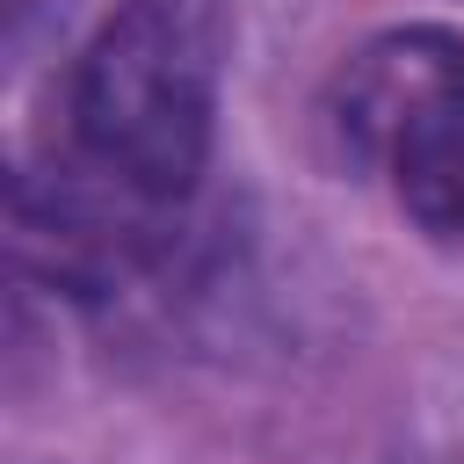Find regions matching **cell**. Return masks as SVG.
<instances>
[{
  "instance_id": "7a4b0ae2",
  "label": "cell",
  "mask_w": 464,
  "mask_h": 464,
  "mask_svg": "<svg viewBox=\"0 0 464 464\" xmlns=\"http://www.w3.org/2000/svg\"><path fill=\"white\" fill-rule=\"evenodd\" d=\"M326 123L355 167L392 181L420 232H464V36L399 29L362 44L334 80Z\"/></svg>"
},
{
  "instance_id": "6da1fadb",
  "label": "cell",
  "mask_w": 464,
  "mask_h": 464,
  "mask_svg": "<svg viewBox=\"0 0 464 464\" xmlns=\"http://www.w3.org/2000/svg\"><path fill=\"white\" fill-rule=\"evenodd\" d=\"M218 0H123L72 72V145L109 203L160 218L174 210L218 123Z\"/></svg>"
}]
</instances>
